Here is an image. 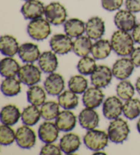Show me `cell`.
I'll list each match as a JSON object with an SVG mask.
<instances>
[{
  "label": "cell",
  "mask_w": 140,
  "mask_h": 155,
  "mask_svg": "<svg viewBox=\"0 0 140 155\" xmlns=\"http://www.w3.org/2000/svg\"><path fill=\"white\" fill-rule=\"evenodd\" d=\"M78 119L81 127L88 130L96 129L100 121L98 114L95 109L88 107L83 109L80 112Z\"/></svg>",
  "instance_id": "18"
},
{
  "label": "cell",
  "mask_w": 140,
  "mask_h": 155,
  "mask_svg": "<svg viewBox=\"0 0 140 155\" xmlns=\"http://www.w3.org/2000/svg\"><path fill=\"white\" fill-rule=\"evenodd\" d=\"M81 146V140L79 135L69 133L63 135L60 139V147L64 154H71L79 150Z\"/></svg>",
  "instance_id": "22"
},
{
  "label": "cell",
  "mask_w": 140,
  "mask_h": 155,
  "mask_svg": "<svg viewBox=\"0 0 140 155\" xmlns=\"http://www.w3.org/2000/svg\"><path fill=\"white\" fill-rule=\"evenodd\" d=\"M124 0H101L102 7L109 12L120 10L123 4Z\"/></svg>",
  "instance_id": "40"
},
{
  "label": "cell",
  "mask_w": 140,
  "mask_h": 155,
  "mask_svg": "<svg viewBox=\"0 0 140 155\" xmlns=\"http://www.w3.org/2000/svg\"><path fill=\"white\" fill-rule=\"evenodd\" d=\"M60 105L55 101H47L41 106L40 113L43 119L47 121H52L56 119L59 114L60 113Z\"/></svg>",
  "instance_id": "33"
},
{
  "label": "cell",
  "mask_w": 140,
  "mask_h": 155,
  "mask_svg": "<svg viewBox=\"0 0 140 155\" xmlns=\"http://www.w3.org/2000/svg\"><path fill=\"white\" fill-rule=\"evenodd\" d=\"M116 93L120 99L127 101L133 98L135 94L133 85L128 80H121L116 86Z\"/></svg>",
  "instance_id": "37"
},
{
  "label": "cell",
  "mask_w": 140,
  "mask_h": 155,
  "mask_svg": "<svg viewBox=\"0 0 140 155\" xmlns=\"http://www.w3.org/2000/svg\"><path fill=\"white\" fill-rule=\"evenodd\" d=\"M16 142L23 149H30L36 142V133L29 126L24 125L18 128L16 132Z\"/></svg>",
  "instance_id": "12"
},
{
  "label": "cell",
  "mask_w": 140,
  "mask_h": 155,
  "mask_svg": "<svg viewBox=\"0 0 140 155\" xmlns=\"http://www.w3.org/2000/svg\"><path fill=\"white\" fill-rule=\"evenodd\" d=\"M65 34L72 38L82 36L85 31V24L82 20L77 18H70L64 23Z\"/></svg>",
  "instance_id": "25"
},
{
  "label": "cell",
  "mask_w": 140,
  "mask_h": 155,
  "mask_svg": "<svg viewBox=\"0 0 140 155\" xmlns=\"http://www.w3.org/2000/svg\"><path fill=\"white\" fill-rule=\"evenodd\" d=\"M19 44L14 36L4 35L0 39V51L2 55L7 57H12L18 52Z\"/></svg>",
  "instance_id": "26"
},
{
  "label": "cell",
  "mask_w": 140,
  "mask_h": 155,
  "mask_svg": "<svg viewBox=\"0 0 140 155\" xmlns=\"http://www.w3.org/2000/svg\"><path fill=\"white\" fill-rule=\"evenodd\" d=\"M24 1H28V0H24Z\"/></svg>",
  "instance_id": "47"
},
{
  "label": "cell",
  "mask_w": 140,
  "mask_h": 155,
  "mask_svg": "<svg viewBox=\"0 0 140 155\" xmlns=\"http://www.w3.org/2000/svg\"><path fill=\"white\" fill-rule=\"evenodd\" d=\"M21 117L19 109L15 105H7L2 108L0 114V119L3 124L13 126L18 122Z\"/></svg>",
  "instance_id": "24"
},
{
  "label": "cell",
  "mask_w": 140,
  "mask_h": 155,
  "mask_svg": "<svg viewBox=\"0 0 140 155\" xmlns=\"http://www.w3.org/2000/svg\"><path fill=\"white\" fill-rule=\"evenodd\" d=\"M132 36L135 42L140 45V23H137L135 27L132 30Z\"/></svg>",
  "instance_id": "43"
},
{
  "label": "cell",
  "mask_w": 140,
  "mask_h": 155,
  "mask_svg": "<svg viewBox=\"0 0 140 155\" xmlns=\"http://www.w3.org/2000/svg\"><path fill=\"white\" fill-rule=\"evenodd\" d=\"M123 111V104L119 97L112 96L104 101L103 114L107 119L112 120L120 117Z\"/></svg>",
  "instance_id": "11"
},
{
  "label": "cell",
  "mask_w": 140,
  "mask_h": 155,
  "mask_svg": "<svg viewBox=\"0 0 140 155\" xmlns=\"http://www.w3.org/2000/svg\"><path fill=\"white\" fill-rule=\"evenodd\" d=\"M92 39L88 36H81L78 37L73 41V47L72 51L79 57H85L88 56L91 53L92 48Z\"/></svg>",
  "instance_id": "27"
},
{
  "label": "cell",
  "mask_w": 140,
  "mask_h": 155,
  "mask_svg": "<svg viewBox=\"0 0 140 155\" xmlns=\"http://www.w3.org/2000/svg\"><path fill=\"white\" fill-rule=\"evenodd\" d=\"M49 45L52 50L56 54H68L72 50L73 41L66 34H57L50 39Z\"/></svg>",
  "instance_id": "7"
},
{
  "label": "cell",
  "mask_w": 140,
  "mask_h": 155,
  "mask_svg": "<svg viewBox=\"0 0 140 155\" xmlns=\"http://www.w3.org/2000/svg\"><path fill=\"white\" fill-rule=\"evenodd\" d=\"M112 49L111 41L107 39H98L92 45L91 53L95 60H101L108 58Z\"/></svg>",
  "instance_id": "23"
},
{
  "label": "cell",
  "mask_w": 140,
  "mask_h": 155,
  "mask_svg": "<svg viewBox=\"0 0 140 155\" xmlns=\"http://www.w3.org/2000/svg\"><path fill=\"white\" fill-rule=\"evenodd\" d=\"M130 129L126 121L120 117L112 120L107 129L109 140L115 143H122L127 140Z\"/></svg>",
  "instance_id": "2"
},
{
  "label": "cell",
  "mask_w": 140,
  "mask_h": 155,
  "mask_svg": "<svg viewBox=\"0 0 140 155\" xmlns=\"http://www.w3.org/2000/svg\"><path fill=\"white\" fill-rule=\"evenodd\" d=\"M45 7L40 0H28L21 7V12L25 19L34 20L45 15Z\"/></svg>",
  "instance_id": "9"
},
{
  "label": "cell",
  "mask_w": 140,
  "mask_h": 155,
  "mask_svg": "<svg viewBox=\"0 0 140 155\" xmlns=\"http://www.w3.org/2000/svg\"><path fill=\"white\" fill-rule=\"evenodd\" d=\"M122 114L131 120L137 118L140 115V101L137 98H131L123 104Z\"/></svg>",
  "instance_id": "34"
},
{
  "label": "cell",
  "mask_w": 140,
  "mask_h": 155,
  "mask_svg": "<svg viewBox=\"0 0 140 155\" xmlns=\"http://www.w3.org/2000/svg\"><path fill=\"white\" fill-rule=\"evenodd\" d=\"M55 124L60 131L69 132L75 129L77 124V117L70 110L60 111L55 119Z\"/></svg>",
  "instance_id": "21"
},
{
  "label": "cell",
  "mask_w": 140,
  "mask_h": 155,
  "mask_svg": "<svg viewBox=\"0 0 140 155\" xmlns=\"http://www.w3.org/2000/svg\"><path fill=\"white\" fill-rule=\"evenodd\" d=\"M27 31L33 40L37 41H44L52 33L51 23L42 17L31 20L28 25Z\"/></svg>",
  "instance_id": "4"
},
{
  "label": "cell",
  "mask_w": 140,
  "mask_h": 155,
  "mask_svg": "<svg viewBox=\"0 0 140 155\" xmlns=\"http://www.w3.org/2000/svg\"><path fill=\"white\" fill-rule=\"evenodd\" d=\"M65 82L60 74L52 73L49 74L44 82V88L48 94L59 96L63 92Z\"/></svg>",
  "instance_id": "15"
},
{
  "label": "cell",
  "mask_w": 140,
  "mask_h": 155,
  "mask_svg": "<svg viewBox=\"0 0 140 155\" xmlns=\"http://www.w3.org/2000/svg\"><path fill=\"white\" fill-rule=\"evenodd\" d=\"M17 77L22 84L29 87L40 81L41 70L33 63H26L21 67Z\"/></svg>",
  "instance_id": "6"
},
{
  "label": "cell",
  "mask_w": 140,
  "mask_h": 155,
  "mask_svg": "<svg viewBox=\"0 0 140 155\" xmlns=\"http://www.w3.org/2000/svg\"><path fill=\"white\" fill-rule=\"evenodd\" d=\"M68 87L77 94H83L88 88V81L82 75H74L69 79Z\"/></svg>",
  "instance_id": "36"
},
{
  "label": "cell",
  "mask_w": 140,
  "mask_h": 155,
  "mask_svg": "<svg viewBox=\"0 0 140 155\" xmlns=\"http://www.w3.org/2000/svg\"><path fill=\"white\" fill-rule=\"evenodd\" d=\"M67 16L66 8L60 2H52L45 7V18L52 25H62L66 21Z\"/></svg>",
  "instance_id": "5"
},
{
  "label": "cell",
  "mask_w": 140,
  "mask_h": 155,
  "mask_svg": "<svg viewBox=\"0 0 140 155\" xmlns=\"http://www.w3.org/2000/svg\"><path fill=\"white\" fill-rule=\"evenodd\" d=\"M105 31V21L99 17L90 18L85 23V32L89 38L97 41L103 36Z\"/></svg>",
  "instance_id": "16"
},
{
  "label": "cell",
  "mask_w": 140,
  "mask_h": 155,
  "mask_svg": "<svg viewBox=\"0 0 140 155\" xmlns=\"http://www.w3.org/2000/svg\"><path fill=\"white\" fill-rule=\"evenodd\" d=\"M110 41L113 51L121 57L130 55L135 48V41L128 31L118 29L112 34Z\"/></svg>",
  "instance_id": "1"
},
{
  "label": "cell",
  "mask_w": 140,
  "mask_h": 155,
  "mask_svg": "<svg viewBox=\"0 0 140 155\" xmlns=\"http://www.w3.org/2000/svg\"><path fill=\"white\" fill-rule=\"evenodd\" d=\"M113 76L112 69L108 66H98L90 75L92 85L99 88L106 87L111 83Z\"/></svg>",
  "instance_id": "8"
},
{
  "label": "cell",
  "mask_w": 140,
  "mask_h": 155,
  "mask_svg": "<svg viewBox=\"0 0 140 155\" xmlns=\"http://www.w3.org/2000/svg\"><path fill=\"white\" fill-rule=\"evenodd\" d=\"M130 57L135 66L140 68V47L134 48Z\"/></svg>",
  "instance_id": "42"
},
{
  "label": "cell",
  "mask_w": 140,
  "mask_h": 155,
  "mask_svg": "<svg viewBox=\"0 0 140 155\" xmlns=\"http://www.w3.org/2000/svg\"><path fill=\"white\" fill-rule=\"evenodd\" d=\"M18 55L23 62L34 63L38 60L41 53L37 45L32 42H25L20 46Z\"/></svg>",
  "instance_id": "19"
},
{
  "label": "cell",
  "mask_w": 140,
  "mask_h": 155,
  "mask_svg": "<svg viewBox=\"0 0 140 155\" xmlns=\"http://www.w3.org/2000/svg\"><path fill=\"white\" fill-rule=\"evenodd\" d=\"M109 140L107 133L95 129L88 130L83 137L85 146L95 152L103 150L108 144Z\"/></svg>",
  "instance_id": "3"
},
{
  "label": "cell",
  "mask_w": 140,
  "mask_h": 155,
  "mask_svg": "<svg viewBox=\"0 0 140 155\" xmlns=\"http://www.w3.org/2000/svg\"><path fill=\"white\" fill-rule=\"evenodd\" d=\"M125 7L133 13L140 12V0H126Z\"/></svg>",
  "instance_id": "41"
},
{
  "label": "cell",
  "mask_w": 140,
  "mask_h": 155,
  "mask_svg": "<svg viewBox=\"0 0 140 155\" xmlns=\"http://www.w3.org/2000/svg\"><path fill=\"white\" fill-rule=\"evenodd\" d=\"M105 154L104 152H101V150H98V151H96L95 152H94V154Z\"/></svg>",
  "instance_id": "46"
},
{
  "label": "cell",
  "mask_w": 140,
  "mask_h": 155,
  "mask_svg": "<svg viewBox=\"0 0 140 155\" xmlns=\"http://www.w3.org/2000/svg\"><path fill=\"white\" fill-rule=\"evenodd\" d=\"M38 66L45 73H54L58 66V60L56 53L53 51H47L41 53L38 59Z\"/></svg>",
  "instance_id": "20"
},
{
  "label": "cell",
  "mask_w": 140,
  "mask_h": 155,
  "mask_svg": "<svg viewBox=\"0 0 140 155\" xmlns=\"http://www.w3.org/2000/svg\"><path fill=\"white\" fill-rule=\"evenodd\" d=\"M137 129L138 130V132L140 133V118L139 119L137 123Z\"/></svg>",
  "instance_id": "45"
},
{
  "label": "cell",
  "mask_w": 140,
  "mask_h": 155,
  "mask_svg": "<svg viewBox=\"0 0 140 155\" xmlns=\"http://www.w3.org/2000/svg\"><path fill=\"white\" fill-rule=\"evenodd\" d=\"M16 141V133L10 126L2 124L0 127V143L2 146H10Z\"/></svg>",
  "instance_id": "38"
},
{
  "label": "cell",
  "mask_w": 140,
  "mask_h": 155,
  "mask_svg": "<svg viewBox=\"0 0 140 155\" xmlns=\"http://www.w3.org/2000/svg\"><path fill=\"white\" fill-rule=\"evenodd\" d=\"M114 23L118 29L129 32L137 25V20L134 13L127 9L120 10L115 15Z\"/></svg>",
  "instance_id": "13"
},
{
  "label": "cell",
  "mask_w": 140,
  "mask_h": 155,
  "mask_svg": "<svg viewBox=\"0 0 140 155\" xmlns=\"http://www.w3.org/2000/svg\"><path fill=\"white\" fill-rule=\"evenodd\" d=\"M21 81L15 77L5 78L1 85V90L4 95L12 97L18 95L21 91Z\"/></svg>",
  "instance_id": "30"
},
{
  "label": "cell",
  "mask_w": 140,
  "mask_h": 155,
  "mask_svg": "<svg viewBox=\"0 0 140 155\" xmlns=\"http://www.w3.org/2000/svg\"><path fill=\"white\" fill-rule=\"evenodd\" d=\"M134 68L135 65L131 58L122 57L115 61L112 71L113 75L117 79L125 80L133 74Z\"/></svg>",
  "instance_id": "10"
},
{
  "label": "cell",
  "mask_w": 140,
  "mask_h": 155,
  "mask_svg": "<svg viewBox=\"0 0 140 155\" xmlns=\"http://www.w3.org/2000/svg\"><path fill=\"white\" fill-rule=\"evenodd\" d=\"M58 103L62 108L66 110H71L79 105V97L76 93L71 90L64 91L58 96Z\"/></svg>",
  "instance_id": "32"
},
{
  "label": "cell",
  "mask_w": 140,
  "mask_h": 155,
  "mask_svg": "<svg viewBox=\"0 0 140 155\" xmlns=\"http://www.w3.org/2000/svg\"><path fill=\"white\" fill-rule=\"evenodd\" d=\"M62 150L60 146H57L53 143H46L42 147L40 154L41 155H61Z\"/></svg>",
  "instance_id": "39"
},
{
  "label": "cell",
  "mask_w": 140,
  "mask_h": 155,
  "mask_svg": "<svg viewBox=\"0 0 140 155\" xmlns=\"http://www.w3.org/2000/svg\"><path fill=\"white\" fill-rule=\"evenodd\" d=\"M97 67L95 59L94 58L85 56L82 57L78 61L77 68L79 73L82 75H91Z\"/></svg>",
  "instance_id": "35"
},
{
  "label": "cell",
  "mask_w": 140,
  "mask_h": 155,
  "mask_svg": "<svg viewBox=\"0 0 140 155\" xmlns=\"http://www.w3.org/2000/svg\"><path fill=\"white\" fill-rule=\"evenodd\" d=\"M60 130L55 122L47 121L40 125L38 130V137L45 143H53L58 140Z\"/></svg>",
  "instance_id": "17"
},
{
  "label": "cell",
  "mask_w": 140,
  "mask_h": 155,
  "mask_svg": "<svg viewBox=\"0 0 140 155\" xmlns=\"http://www.w3.org/2000/svg\"><path fill=\"white\" fill-rule=\"evenodd\" d=\"M20 68L19 64L12 57L3 58L0 62V72L2 76L5 78L17 75Z\"/></svg>",
  "instance_id": "28"
},
{
  "label": "cell",
  "mask_w": 140,
  "mask_h": 155,
  "mask_svg": "<svg viewBox=\"0 0 140 155\" xmlns=\"http://www.w3.org/2000/svg\"><path fill=\"white\" fill-rule=\"evenodd\" d=\"M105 94L101 88L93 86L88 88L83 93L82 102L85 107L96 109L103 102Z\"/></svg>",
  "instance_id": "14"
},
{
  "label": "cell",
  "mask_w": 140,
  "mask_h": 155,
  "mask_svg": "<svg viewBox=\"0 0 140 155\" xmlns=\"http://www.w3.org/2000/svg\"><path fill=\"white\" fill-rule=\"evenodd\" d=\"M135 89L138 94L140 95V77L137 78L135 83Z\"/></svg>",
  "instance_id": "44"
},
{
  "label": "cell",
  "mask_w": 140,
  "mask_h": 155,
  "mask_svg": "<svg viewBox=\"0 0 140 155\" xmlns=\"http://www.w3.org/2000/svg\"><path fill=\"white\" fill-rule=\"evenodd\" d=\"M46 90L41 86L34 85L29 86L27 92V99L31 105L41 107L46 101Z\"/></svg>",
  "instance_id": "29"
},
{
  "label": "cell",
  "mask_w": 140,
  "mask_h": 155,
  "mask_svg": "<svg viewBox=\"0 0 140 155\" xmlns=\"http://www.w3.org/2000/svg\"><path fill=\"white\" fill-rule=\"evenodd\" d=\"M40 117H42L40 109H38V107L34 105L26 107L21 113L22 122L29 127L36 125L39 122Z\"/></svg>",
  "instance_id": "31"
}]
</instances>
